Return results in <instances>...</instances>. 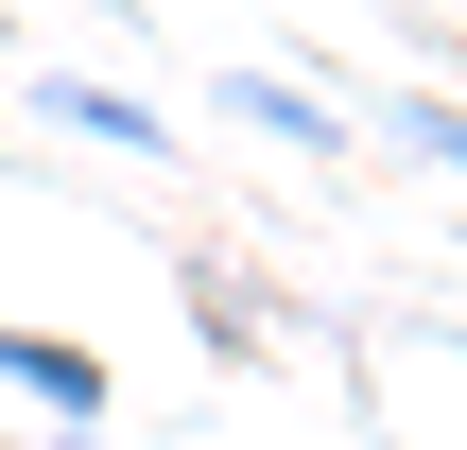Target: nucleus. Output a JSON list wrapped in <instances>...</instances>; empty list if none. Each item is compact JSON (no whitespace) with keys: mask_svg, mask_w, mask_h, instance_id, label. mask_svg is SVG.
Listing matches in <instances>:
<instances>
[{"mask_svg":"<svg viewBox=\"0 0 467 450\" xmlns=\"http://www.w3.org/2000/svg\"><path fill=\"white\" fill-rule=\"evenodd\" d=\"M0 382H17L35 416H69V434H104V416H121V382H104L69 330H17V312H0Z\"/></svg>","mask_w":467,"mask_h":450,"instance_id":"1","label":"nucleus"},{"mask_svg":"<svg viewBox=\"0 0 467 450\" xmlns=\"http://www.w3.org/2000/svg\"><path fill=\"white\" fill-rule=\"evenodd\" d=\"M35 121H69V139H104V156H173V121H156L139 87H87V69H52V87H35Z\"/></svg>","mask_w":467,"mask_h":450,"instance_id":"2","label":"nucleus"},{"mask_svg":"<svg viewBox=\"0 0 467 450\" xmlns=\"http://www.w3.org/2000/svg\"><path fill=\"white\" fill-rule=\"evenodd\" d=\"M225 121H260V139H295V156H347V104H329V87H277V69H243Z\"/></svg>","mask_w":467,"mask_h":450,"instance_id":"3","label":"nucleus"},{"mask_svg":"<svg viewBox=\"0 0 467 450\" xmlns=\"http://www.w3.org/2000/svg\"><path fill=\"white\" fill-rule=\"evenodd\" d=\"M381 121H399V139H416L433 173H467V104H451V87H416V104H381Z\"/></svg>","mask_w":467,"mask_h":450,"instance_id":"4","label":"nucleus"}]
</instances>
